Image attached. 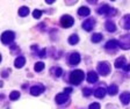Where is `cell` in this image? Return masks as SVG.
I'll use <instances>...</instances> for the list:
<instances>
[{"label":"cell","mask_w":130,"mask_h":109,"mask_svg":"<svg viewBox=\"0 0 130 109\" xmlns=\"http://www.w3.org/2000/svg\"><path fill=\"white\" fill-rule=\"evenodd\" d=\"M89 109H100V104L96 103V102H95V103H92L89 106Z\"/></svg>","instance_id":"83f0119b"},{"label":"cell","mask_w":130,"mask_h":109,"mask_svg":"<svg viewBox=\"0 0 130 109\" xmlns=\"http://www.w3.org/2000/svg\"><path fill=\"white\" fill-rule=\"evenodd\" d=\"M14 37H15V35H14L13 31H5L1 36V41L5 44H9L14 41Z\"/></svg>","instance_id":"7a4b0ae2"},{"label":"cell","mask_w":130,"mask_h":109,"mask_svg":"<svg viewBox=\"0 0 130 109\" xmlns=\"http://www.w3.org/2000/svg\"><path fill=\"white\" fill-rule=\"evenodd\" d=\"M84 77H85V74L81 70H76V71H73L70 74V81L73 85H79L84 80Z\"/></svg>","instance_id":"6da1fadb"},{"label":"cell","mask_w":130,"mask_h":109,"mask_svg":"<svg viewBox=\"0 0 130 109\" xmlns=\"http://www.w3.org/2000/svg\"><path fill=\"white\" fill-rule=\"evenodd\" d=\"M32 15H34V17H35V19H40L41 15H42V12L38 11V9H35V11H34V13H32Z\"/></svg>","instance_id":"484cf974"},{"label":"cell","mask_w":130,"mask_h":109,"mask_svg":"<svg viewBox=\"0 0 130 109\" xmlns=\"http://www.w3.org/2000/svg\"><path fill=\"white\" fill-rule=\"evenodd\" d=\"M45 55H46V51H45V49H43V50H42V51H41V53H40V57H42V58H43L44 56H45Z\"/></svg>","instance_id":"4dcf8cb0"},{"label":"cell","mask_w":130,"mask_h":109,"mask_svg":"<svg viewBox=\"0 0 130 109\" xmlns=\"http://www.w3.org/2000/svg\"><path fill=\"white\" fill-rule=\"evenodd\" d=\"M71 92H72V88H70V87H68V88H65V89H64L65 94H70Z\"/></svg>","instance_id":"f546056e"},{"label":"cell","mask_w":130,"mask_h":109,"mask_svg":"<svg viewBox=\"0 0 130 109\" xmlns=\"http://www.w3.org/2000/svg\"><path fill=\"white\" fill-rule=\"evenodd\" d=\"M28 14H29V8H28L27 6H22L21 8L19 9V15L20 16H27Z\"/></svg>","instance_id":"ac0fdd59"},{"label":"cell","mask_w":130,"mask_h":109,"mask_svg":"<svg viewBox=\"0 0 130 109\" xmlns=\"http://www.w3.org/2000/svg\"><path fill=\"white\" fill-rule=\"evenodd\" d=\"M125 40L124 42L123 41H120L119 42V45L121 46L122 49H125V50H128V49H130V40H129V36H127V37H123Z\"/></svg>","instance_id":"30bf717a"},{"label":"cell","mask_w":130,"mask_h":109,"mask_svg":"<svg viewBox=\"0 0 130 109\" xmlns=\"http://www.w3.org/2000/svg\"><path fill=\"white\" fill-rule=\"evenodd\" d=\"M46 3H48V4H52V3H54V0H46Z\"/></svg>","instance_id":"d6a6232c"},{"label":"cell","mask_w":130,"mask_h":109,"mask_svg":"<svg viewBox=\"0 0 130 109\" xmlns=\"http://www.w3.org/2000/svg\"><path fill=\"white\" fill-rule=\"evenodd\" d=\"M78 42H79V37H78V35H76V34H73V35H71L70 37H69V43L72 44V45L77 44Z\"/></svg>","instance_id":"d6986e66"},{"label":"cell","mask_w":130,"mask_h":109,"mask_svg":"<svg viewBox=\"0 0 130 109\" xmlns=\"http://www.w3.org/2000/svg\"><path fill=\"white\" fill-rule=\"evenodd\" d=\"M117 92H119V88H117L116 85H111V86H109L108 93L110 94V95H115V94H117Z\"/></svg>","instance_id":"ffe728a7"},{"label":"cell","mask_w":130,"mask_h":109,"mask_svg":"<svg viewBox=\"0 0 130 109\" xmlns=\"http://www.w3.org/2000/svg\"><path fill=\"white\" fill-rule=\"evenodd\" d=\"M98 13L101 14V15H106V14L110 13V7H109L108 5H103V6H101L100 8L98 9Z\"/></svg>","instance_id":"4fadbf2b"},{"label":"cell","mask_w":130,"mask_h":109,"mask_svg":"<svg viewBox=\"0 0 130 109\" xmlns=\"http://www.w3.org/2000/svg\"><path fill=\"white\" fill-rule=\"evenodd\" d=\"M69 99V95L68 94H65V93H62V94H57L56 95V102L58 104H62L64 102H66Z\"/></svg>","instance_id":"5b68a950"},{"label":"cell","mask_w":130,"mask_h":109,"mask_svg":"<svg viewBox=\"0 0 130 109\" xmlns=\"http://www.w3.org/2000/svg\"><path fill=\"white\" fill-rule=\"evenodd\" d=\"M124 62H125V58L124 57H120L116 59V62H115V67L116 68H121L123 67V65H124Z\"/></svg>","instance_id":"e0dca14e"},{"label":"cell","mask_w":130,"mask_h":109,"mask_svg":"<svg viewBox=\"0 0 130 109\" xmlns=\"http://www.w3.org/2000/svg\"><path fill=\"white\" fill-rule=\"evenodd\" d=\"M62 73H63V70H62V68L58 67V68L56 70V76H57V77H59V76H62Z\"/></svg>","instance_id":"f1b7e54d"},{"label":"cell","mask_w":130,"mask_h":109,"mask_svg":"<svg viewBox=\"0 0 130 109\" xmlns=\"http://www.w3.org/2000/svg\"><path fill=\"white\" fill-rule=\"evenodd\" d=\"M89 13H91L89 8L88 7H85V6H83V7H80V8L78 9V14L80 16H88Z\"/></svg>","instance_id":"8fae6325"},{"label":"cell","mask_w":130,"mask_h":109,"mask_svg":"<svg viewBox=\"0 0 130 109\" xmlns=\"http://www.w3.org/2000/svg\"><path fill=\"white\" fill-rule=\"evenodd\" d=\"M44 68V63L43 62H37L35 64V71L36 72H41Z\"/></svg>","instance_id":"603a6c76"},{"label":"cell","mask_w":130,"mask_h":109,"mask_svg":"<svg viewBox=\"0 0 130 109\" xmlns=\"http://www.w3.org/2000/svg\"><path fill=\"white\" fill-rule=\"evenodd\" d=\"M79 62H80V55H79L78 52H73V53L70 56V64L77 65Z\"/></svg>","instance_id":"8992f818"},{"label":"cell","mask_w":130,"mask_h":109,"mask_svg":"<svg viewBox=\"0 0 130 109\" xmlns=\"http://www.w3.org/2000/svg\"><path fill=\"white\" fill-rule=\"evenodd\" d=\"M106 29L108 30V31H111V33H113V31H115V30H116V27H115V25H114L113 22H107V23H106Z\"/></svg>","instance_id":"44dd1931"},{"label":"cell","mask_w":130,"mask_h":109,"mask_svg":"<svg viewBox=\"0 0 130 109\" xmlns=\"http://www.w3.org/2000/svg\"><path fill=\"white\" fill-rule=\"evenodd\" d=\"M83 93H84L85 96H88L89 94H92V89H91V88H84V89H83Z\"/></svg>","instance_id":"4316f807"},{"label":"cell","mask_w":130,"mask_h":109,"mask_svg":"<svg viewBox=\"0 0 130 109\" xmlns=\"http://www.w3.org/2000/svg\"><path fill=\"white\" fill-rule=\"evenodd\" d=\"M98 80V74L95 73V72H89L88 74H87V81L91 82V84H93V82H95Z\"/></svg>","instance_id":"2e32d148"},{"label":"cell","mask_w":130,"mask_h":109,"mask_svg":"<svg viewBox=\"0 0 130 109\" xmlns=\"http://www.w3.org/2000/svg\"><path fill=\"white\" fill-rule=\"evenodd\" d=\"M24 63H26V59H24V57H18L15 59V63H14V65H15V67L21 68L22 66L24 65Z\"/></svg>","instance_id":"9a60e30c"},{"label":"cell","mask_w":130,"mask_h":109,"mask_svg":"<svg viewBox=\"0 0 130 109\" xmlns=\"http://www.w3.org/2000/svg\"><path fill=\"white\" fill-rule=\"evenodd\" d=\"M43 90H44L43 86H32L31 89H30V93H31V95L37 96V95H40Z\"/></svg>","instance_id":"52a82bcc"},{"label":"cell","mask_w":130,"mask_h":109,"mask_svg":"<svg viewBox=\"0 0 130 109\" xmlns=\"http://www.w3.org/2000/svg\"><path fill=\"white\" fill-rule=\"evenodd\" d=\"M73 22H74V20H73V17H71L70 15H64V16H62V19H60V25L64 28H70L71 26L73 25Z\"/></svg>","instance_id":"3957f363"},{"label":"cell","mask_w":130,"mask_h":109,"mask_svg":"<svg viewBox=\"0 0 130 109\" xmlns=\"http://www.w3.org/2000/svg\"><path fill=\"white\" fill-rule=\"evenodd\" d=\"M94 95L96 96V98H99V99H102L103 96L106 95V89L103 87L96 88V89H95V92H94Z\"/></svg>","instance_id":"5bb4252c"},{"label":"cell","mask_w":130,"mask_h":109,"mask_svg":"<svg viewBox=\"0 0 130 109\" xmlns=\"http://www.w3.org/2000/svg\"><path fill=\"white\" fill-rule=\"evenodd\" d=\"M98 71H99V73L101 76H107L109 73V71H110V67H109V65L107 63L102 62V63H100L98 65Z\"/></svg>","instance_id":"277c9868"},{"label":"cell","mask_w":130,"mask_h":109,"mask_svg":"<svg viewBox=\"0 0 130 109\" xmlns=\"http://www.w3.org/2000/svg\"><path fill=\"white\" fill-rule=\"evenodd\" d=\"M124 71H130V65H128V66H124Z\"/></svg>","instance_id":"1f68e13d"},{"label":"cell","mask_w":130,"mask_h":109,"mask_svg":"<svg viewBox=\"0 0 130 109\" xmlns=\"http://www.w3.org/2000/svg\"><path fill=\"white\" fill-rule=\"evenodd\" d=\"M119 45V42L116 41V40H110V41L107 42V44H106V49H110V50H114L116 49Z\"/></svg>","instance_id":"9c48e42d"},{"label":"cell","mask_w":130,"mask_h":109,"mask_svg":"<svg viewBox=\"0 0 130 109\" xmlns=\"http://www.w3.org/2000/svg\"><path fill=\"white\" fill-rule=\"evenodd\" d=\"M101 40H102V35H101V34H99V33L94 34V35L92 36V42H93V43H98V42H100Z\"/></svg>","instance_id":"7402d4cb"},{"label":"cell","mask_w":130,"mask_h":109,"mask_svg":"<svg viewBox=\"0 0 130 109\" xmlns=\"http://www.w3.org/2000/svg\"><path fill=\"white\" fill-rule=\"evenodd\" d=\"M19 98H20V93L18 92V90H13V92L9 94V99H11V100H18Z\"/></svg>","instance_id":"cb8c5ba5"},{"label":"cell","mask_w":130,"mask_h":109,"mask_svg":"<svg viewBox=\"0 0 130 109\" xmlns=\"http://www.w3.org/2000/svg\"><path fill=\"white\" fill-rule=\"evenodd\" d=\"M120 99H121L122 103L128 104V103H129V102H130V93H128V92L122 93V94H121V96H120Z\"/></svg>","instance_id":"7c38bea8"},{"label":"cell","mask_w":130,"mask_h":109,"mask_svg":"<svg viewBox=\"0 0 130 109\" xmlns=\"http://www.w3.org/2000/svg\"><path fill=\"white\" fill-rule=\"evenodd\" d=\"M124 29H130V16H127L124 19V25H123Z\"/></svg>","instance_id":"d4e9b609"},{"label":"cell","mask_w":130,"mask_h":109,"mask_svg":"<svg viewBox=\"0 0 130 109\" xmlns=\"http://www.w3.org/2000/svg\"><path fill=\"white\" fill-rule=\"evenodd\" d=\"M93 23H94V20L88 19L83 23V28H84L86 31H91V30L93 29Z\"/></svg>","instance_id":"ba28073f"}]
</instances>
